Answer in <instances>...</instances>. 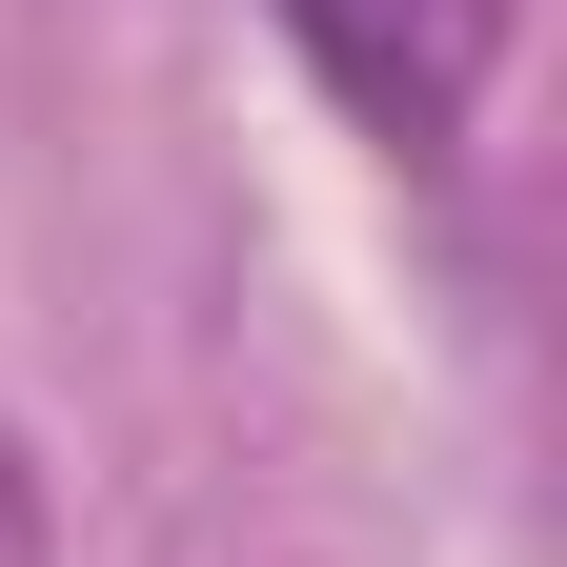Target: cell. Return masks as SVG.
Instances as JSON below:
<instances>
[{"mask_svg": "<svg viewBox=\"0 0 567 567\" xmlns=\"http://www.w3.org/2000/svg\"><path fill=\"white\" fill-rule=\"evenodd\" d=\"M284 41H305V82L405 142V163H446L486 122V61H507V0H284Z\"/></svg>", "mask_w": 567, "mask_h": 567, "instance_id": "obj_1", "label": "cell"}, {"mask_svg": "<svg viewBox=\"0 0 567 567\" xmlns=\"http://www.w3.org/2000/svg\"><path fill=\"white\" fill-rule=\"evenodd\" d=\"M0 567H41V446L0 425Z\"/></svg>", "mask_w": 567, "mask_h": 567, "instance_id": "obj_2", "label": "cell"}]
</instances>
